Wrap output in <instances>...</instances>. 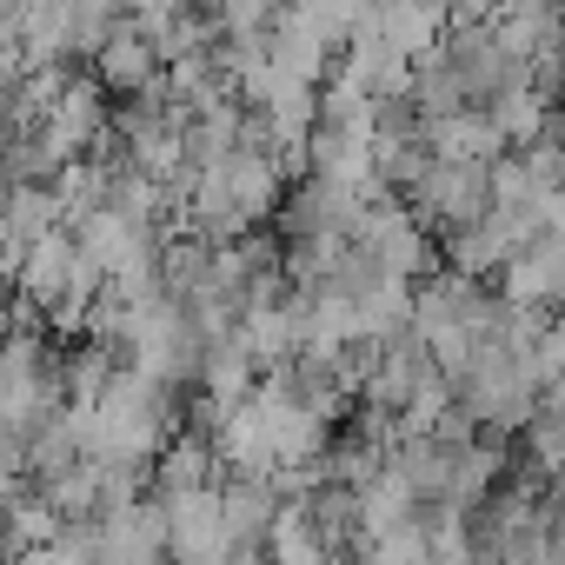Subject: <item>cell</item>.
<instances>
[{
	"label": "cell",
	"instance_id": "obj_1",
	"mask_svg": "<svg viewBox=\"0 0 565 565\" xmlns=\"http://www.w3.org/2000/svg\"><path fill=\"white\" fill-rule=\"evenodd\" d=\"M226 552H233V532H226L220 492L167 499V558H180V565H226Z\"/></svg>",
	"mask_w": 565,
	"mask_h": 565
},
{
	"label": "cell",
	"instance_id": "obj_3",
	"mask_svg": "<svg viewBox=\"0 0 565 565\" xmlns=\"http://www.w3.org/2000/svg\"><path fill=\"white\" fill-rule=\"evenodd\" d=\"M433 153L446 160V167H492V160H505V140H499V127L486 120V107H466V114H452V120H433Z\"/></svg>",
	"mask_w": 565,
	"mask_h": 565
},
{
	"label": "cell",
	"instance_id": "obj_4",
	"mask_svg": "<svg viewBox=\"0 0 565 565\" xmlns=\"http://www.w3.org/2000/svg\"><path fill=\"white\" fill-rule=\"evenodd\" d=\"M413 100H419V114H426V120H452V114H466V107H472V94H466V81L446 67V54L413 61Z\"/></svg>",
	"mask_w": 565,
	"mask_h": 565
},
{
	"label": "cell",
	"instance_id": "obj_5",
	"mask_svg": "<svg viewBox=\"0 0 565 565\" xmlns=\"http://www.w3.org/2000/svg\"><path fill=\"white\" fill-rule=\"evenodd\" d=\"M539 413H552V419H565V380H552V386L539 393Z\"/></svg>",
	"mask_w": 565,
	"mask_h": 565
},
{
	"label": "cell",
	"instance_id": "obj_2",
	"mask_svg": "<svg viewBox=\"0 0 565 565\" xmlns=\"http://www.w3.org/2000/svg\"><path fill=\"white\" fill-rule=\"evenodd\" d=\"M220 512H226V532H233V539H273L287 499H279L273 472H239V479L220 486Z\"/></svg>",
	"mask_w": 565,
	"mask_h": 565
}]
</instances>
